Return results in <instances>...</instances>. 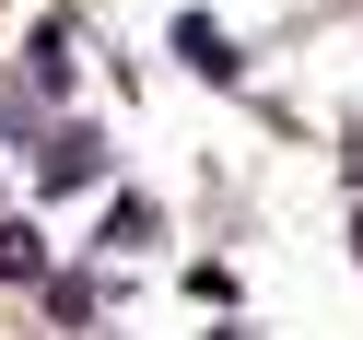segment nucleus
Here are the masks:
<instances>
[{"label":"nucleus","instance_id":"nucleus-1","mask_svg":"<svg viewBox=\"0 0 363 340\" xmlns=\"http://www.w3.org/2000/svg\"><path fill=\"white\" fill-rule=\"evenodd\" d=\"M176 59H188L199 82H235V71H246V59H235V35H223L211 12H188V24H176Z\"/></svg>","mask_w":363,"mask_h":340},{"label":"nucleus","instance_id":"nucleus-2","mask_svg":"<svg viewBox=\"0 0 363 340\" xmlns=\"http://www.w3.org/2000/svg\"><path fill=\"white\" fill-rule=\"evenodd\" d=\"M94 176H106V141L94 129H59L48 141V188H94Z\"/></svg>","mask_w":363,"mask_h":340},{"label":"nucleus","instance_id":"nucleus-3","mask_svg":"<svg viewBox=\"0 0 363 340\" xmlns=\"http://www.w3.org/2000/svg\"><path fill=\"white\" fill-rule=\"evenodd\" d=\"M0 282H48V235L35 223H0Z\"/></svg>","mask_w":363,"mask_h":340},{"label":"nucleus","instance_id":"nucleus-4","mask_svg":"<svg viewBox=\"0 0 363 340\" xmlns=\"http://www.w3.org/2000/svg\"><path fill=\"white\" fill-rule=\"evenodd\" d=\"M152 235H164L152 199H106V246H152Z\"/></svg>","mask_w":363,"mask_h":340},{"label":"nucleus","instance_id":"nucleus-5","mask_svg":"<svg viewBox=\"0 0 363 340\" xmlns=\"http://www.w3.org/2000/svg\"><path fill=\"white\" fill-rule=\"evenodd\" d=\"M94 305H106V293L82 282V270H71V282H48V317H59V329H82V317H94Z\"/></svg>","mask_w":363,"mask_h":340},{"label":"nucleus","instance_id":"nucleus-6","mask_svg":"<svg viewBox=\"0 0 363 340\" xmlns=\"http://www.w3.org/2000/svg\"><path fill=\"white\" fill-rule=\"evenodd\" d=\"M35 82H48V94L71 82V35H59V24H35Z\"/></svg>","mask_w":363,"mask_h":340},{"label":"nucleus","instance_id":"nucleus-7","mask_svg":"<svg viewBox=\"0 0 363 340\" xmlns=\"http://www.w3.org/2000/svg\"><path fill=\"white\" fill-rule=\"evenodd\" d=\"M352 258H363V223H352Z\"/></svg>","mask_w":363,"mask_h":340}]
</instances>
